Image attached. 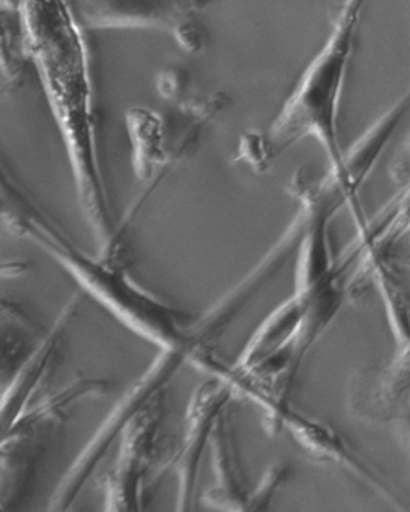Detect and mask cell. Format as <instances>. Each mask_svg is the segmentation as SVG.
<instances>
[{
    "mask_svg": "<svg viewBox=\"0 0 410 512\" xmlns=\"http://www.w3.org/2000/svg\"><path fill=\"white\" fill-rule=\"evenodd\" d=\"M29 269V263L23 260H7L2 263V278L10 280V278H17L20 275L26 274Z\"/></svg>",
    "mask_w": 410,
    "mask_h": 512,
    "instance_id": "obj_15",
    "label": "cell"
},
{
    "mask_svg": "<svg viewBox=\"0 0 410 512\" xmlns=\"http://www.w3.org/2000/svg\"><path fill=\"white\" fill-rule=\"evenodd\" d=\"M46 334L35 325L19 302L2 299V386L13 379Z\"/></svg>",
    "mask_w": 410,
    "mask_h": 512,
    "instance_id": "obj_12",
    "label": "cell"
},
{
    "mask_svg": "<svg viewBox=\"0 0 410 512\" xmlns=\"http://www.w3.org/2000/svg\"><path fill=\"white\" fill-rule=\"evenodd\" d=\"M86 293L82 289L71 296L70 301L62 307L56 316L52 329L47 331L37 349L23 362L13 379L2 386V400H0V427L7 430L17 416L31 406L35 400L47 392L53 374L58 370L61 362L62 347L67 340L68 331L74 319L80 313Z\"/></svg>",
    "mask_w": 410,
    "mask_h": 512,
    "instance_id": "obj_9",
    "label": "cell"
},
{
    "mask_svg": "<svg viewBox=\"0 0 410 512\" xmlns=\"http://www.w3.org/2000/svg\"><path fill=\"white\" fill-rule=\"evenodd\" d=\"M166 394L146 404L125 425L119 436L115 466L104 481V509L110 512L143 511L149 488L167 449L163 434Z\"/></svg>",
    "mask_w": 410,
    "mask_h": 512,
    "instance_id": "obj_6",
    "label": "cell"
},
{
    "mask_svg": "<svg viewBox=\"0 0 410 512\" xmlns=\"http://www.w3.org/2000/svg\"><path fill=\"white\" fill-rule=\"evenodd\" d=\"M304 314V299L293 293L254 329L235 364L230 365L232 370L236 373H248L284 350L295 349Z\"/></svg>",
    "mask_w": 410,
    "mask_h": 512,
    "instance_id": "obj_11",
    "label": "cell"
},
{
    "mask_svg": "<svg viewBox=\"0 0 410 512\" xmlns=\"http://www.w3.org/2000/svg\"><path fill=\"white\" fill-rule=\"evenodd\" d=\"M232 406L218 419L212 433L211 455L214 485L200 494L199 500L206 508L217 511H247L250 491L245 485L233 436Z\"/></svg>",
    "mask_w": 410,
    "mask_h": 512,
    "instance_id": "obj_10",
    "label": "cell"
},
{
    "mask_svg": "<svg viewBox=\"0 0 410 512\" xmlns=\"http://www.w3.org/2000/svg\"><path fill=\"white\" fill-rule=\"evenodd\" d=\"M71 16L88 31L163 32L188 53L202 52L200 16L208 0H65Z\"/></svg>",
    "mask_w": 410,
    "mask_h": 512,
    "instance_id": "obj_5",
    "label": "cell"
},
{
    "mask_svg": "<svg viewBox=\"0 0 410 512\" xmlns=\"http://www.w3.org/2000/svg\"><path fill=\"white\" fill-rule=\"evenodd\" d=\"M2 224L16 238L43 248L67 269L86 295L158 349L178 346L190 338L196 316L137 283L125 260L86 254L10 176L2 179Z\"/></svg>",
    "mask_w": 410,
    "mask_h": 512,
    "instance_id": "obj_1",
    "label": "cell"
},
{
    "mask_svg": "<svg viewBox=\"0 0 410 512\" xmlns=\"http://www.w3.org/2000/svg\"><path fill=\"white\" fill-rule=\"evenodd\" d=\"M371 413L394 412L410 397V337L397 347L388 364L383 365L367 385Z\"/></svg>",
    "mask_w": 410,
    "mask_h": 512,
    "instance_id": "obj_13",
    "label": "cell"
},
{
    "mask_svg": "<svg viewBox=\"0 0 410 512\" xmlns=\"http://www.w3.org/2000/svg\"><path fill=\"white\" fill-rule=\"evenodd\" d=\"M110 389L109 380L76 377L64 388L41 395L2 431L0 508L14 509L25 500L50 433L70 418L71 409L91 398L106 397Z\"/></svg>",
    "mask_w": 410,
    "mask_h": 512,
    "instance_id": "obj_4",
    "label": "cell"
},
{
    "mask_svg": "<svg viewBox=\"0 0 410 512\" xmlns=\"http://www.w3.org/2000/svg\"><path fill=\"white\" fill-rule=\"evenodd\" d=\"M242 397L253 401L265 412V427L269 434L286 430L313 460L347 470L373 488L383 499L391 502L395 508L407 509L397 493L386 484L383 476L334 427L295 409L290 404L289 397L257 386L245 388Z\"/></svg>",
    "mask_w": 410,
    "mask_h": 512,
    "instance_id": "obj_7",
    "label": "cell"
},
{
    "mask_svg": "<svg viewBox=\"0 0 410 512\" xmlns=\"http://www.w3.org/2000/svg\"><path fill=\"white\" fill-rule=\"evenodd\" d=\"M392 263L397 266L410 265V236L409 239H407L406 244H404L403 247H401V250L398 251L397 256L392 260Z\"/></svg>",
    "mask_w": 410,
    "mask_h": 512,
    "instance_id": "obj_16",
    "label": "cell"
},
{
    "mask_svg": "<svg viewBox=\"0 0 410 512\" xmlns=\"http://www.w3.org/2000/svg\"><path fill=\"white\" fill-rule=\"evenodd\" d=\"M289 476V466L284 463L272 464L260 478L259 484L250 491L247 511H266L271 508L272 500L278 488L284 484Z\"/></svg>",
    "mask_w": 410,
    "mask_h": 512,
    "instance_id": "obj_14",
    "label": "cell"
},
{
    "mask_svg": "<svg viewBox=\"0 0 410 512\" xmlns=\"http://www.w3.org/2000/svg\"><path fill=\"white\" fill-rule=\"evenodd\" d=\"M253 302V296L242 284L230 287L208 310L196 316L193 331L185 343L160 349L145 373L128 389L127 394L110 410L94 436L83 446L76 460L62 475L55 488L56 497L62 503L74 505L82 496L85 485L106 460L110 448L115 445L125 425L137 412L154 398L166 394L167 386L175 379L184 365L199 367L200 362L214 355L215 341L226 334L236 317Z\"/></svg>",
    "mask_w": 410,
    "mask_h": 512,
    "instance_id": "obj_3",
    "label": "cell"
},
{
    "mask_svg": "<svg viewBox=\"0 0 410 512\" xmlns=\"http://www.w3.org/2000/svg\"><path fill=\"white\" fill-rule=\"evenodd\" d=\"M235 397L232 385L218 376H209V380L194 389L185 412L184 434L173 458L178 479V511H191L196 505L200 473L206 452L211 448L212 433Z\"/></svg>",
    "mask_w": 410,
    "mask_h": 512,
    "instance_id": "obj_8",
    "label": "cell"
},
{
    "mask_svg": "<svg viewBox=\"0 0 410 512\" xmlns=\"http://www.w3.org/2000/svg\"><path fill=\"white\" fill-rule=\"evenodd\" d=\"M365 5L367 0H343L331 34L271 127L263 133L248 134L239 143V161L254 172H265L290 146L314 139L325 151L329 169L343 167L346 151L341 148L338 115Z\"/></svg>",
    "mask_w": 410,
    "mask_h": 512,
    "instance_id": "obj_2",
    "label": "cell"
}]
</instances>
